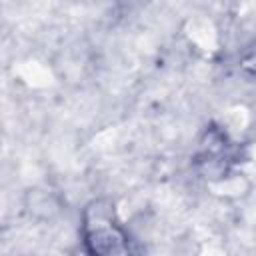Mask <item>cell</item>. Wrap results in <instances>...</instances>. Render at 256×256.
Instances as JSON below:
<instances>
[{
	"mask_svg": "<svg viewBox=\"0 0 256 256\" xmlns=\"http://www.w3.org/2000/svg\"><path fill=\"white\" fill-rule=\"evenodd\" d=\"M82 242L88 256H134L132 240L116 220L114 206L94 200L82 216Z\"/></svg>",
	"mask_w": 256,
	"mask_h": 256,
	"instance_id": "obj_1",
	"label": "cell"
}]
</instances>
